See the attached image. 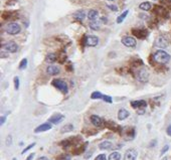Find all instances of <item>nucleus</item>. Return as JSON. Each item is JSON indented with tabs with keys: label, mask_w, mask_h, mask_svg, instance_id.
<instances>
[{
	"label": "nucleus",
	"mask_w": 171,
	"mask_h": 160,
	"mask_svg": "<svg viewBox=\"0 0 171 160\" xmlns=\"http://www.w3.org/2000/svg\"><path fill=\"white\" fill-rule=\"evenodd\" d=\"M153 59H154L155 62H159V64L165 65V64H167V62H170V59L171 58H170V56L166 53V51H164V50H157L154 53V56H153Z\"/></svg>",
	"instance_id": "obj_1"
},
{
	"label": "nucleus",
	"mask_w": 171,
	"mask_h": 160,
	"mask_svg": "<svg viewBox=\"0 0 171 160\" xmlns=\"http://www.w3.org/2000/svg\"><path fill=\"white\" fill-rule=\"evenodd\" d=\"M82 141V139L80 138L79 136H76V137H71V138H68V139H65L63 140L62 142L60 143V145L62 146L63 148H68L72 145H77L78 143Z\"/></svg>",
	"instance_id": "obj_2"
},
{
	"label": "nucleus",
	"mask_w": 171,
	"mask_h": 160,
	"mask_svg": "<svg viewBox=\"0 0 171 160\" xmlns=\"http://www.w3.org/2000/svg\"><path fill=\"white\" fill-rule=\"evenodd\" d=\"M20 30H21L20 25L15 23V22H11V23L7 24L6 27H5V31H6L8 34H11V35H15V34L19 33Z\"/></svg>",
	"instance_id": "obj_3"
},
{
	"label": "nucleus",
	"mask_w": 171,
	"mask_h": 160,
	"mask_svg": "<svg viewBox=\"0 0 171 160\" xmlns=\"http://www.w3.org/2000/svg\"><path fill=\"white\" fill-rule=\"evenodd\" d=\"M137 80L140 83H142V84L147 83L149 80V72L146 68H141V70H139L137 73Z\"/></svg>",
	"instance_id": "obj_4"
},
{
	"label": "nucleus",
	"mask_w": 171,
	"mask_h": 160,
	"mask_svg": "<svg viewBox=\"0 0 171 160\" xmlns=\"http://www.w3.org/2000/svg\"><path fill=\"white\" fill-rule=\"evenodd\" d=\"M53 85L56 87V89H59L62 93L63 94H66L68 93V85H66V83L65 81H63V80H53Z\"/></svg>",
	"instance_id": "obj_5"
},
{
	"label": "nucleus",
	"mask_w": 171,
	"mask_h": 160,
	"mask_svg": "<svg viewBox=\"0 0 171 160\" xmlns=\"http://www.w3.org/2000/svg\"><path fill=\"white\" fill-rule=\"evenodd\" d=\"M2 48L5 50L6 51H8V53H14L18 50V45H17L14 41H8L5 44L2 45Z\"/></svg>",
	"instance_id": "obj_6"
},
{
	"label": "nucleus",
	"mask_w": 171,
	"mask_h": 160,
	"mask_svg": "<svg viewBox=\"0 0 171 160\" xmlns=\"http://www.w3.org/2000/svg\"><path fill=\"white\" fill-rule=\"evenodd\" d=\"M122 44H123L125 47H136V39L132 36H129V35H126L124 38H122Z\"/></svg>",
	"instance_id": "obj_7"
},
{
	"label": "nucleus",
	"mask_w": 171,
	"mask_h": 160,
	"mask_svg": "<svg viewBox=\"0 0 171 160\" xmlns=\"http://www.w3.org/2000/svg\"><path fill=\"white\" fill-rule=\"evenodd\" d=\"M90 119H91V122L92 124L94 125L95 127H98V128H102L105 126V123H104L103 119L99 117L98 115H92L90 117Z\"/></svg>",
	"instance_id": "obj_8"
},
{
	"label": "nucleus",
	"mask_w": 171,
	"mask_h": 160,
	"mask_svg": "<svg viewBox=\"0 0 171 160\" xmlns=\"http://www.w3.org/2000/svg\"><path fill=\"white\" fill-rule=\"evenodd\" d=\"M105 126H106V128H108V129L114 131V132H119L120 134L122 132V129H123L121 126H119L117 123H115L113 121H106L105 122Z\"/></svg>",
	"instance_id": "obj_9"
},
{
	"label": "nucleus",
	"mask_w": 171,
	"mask_h": 160,
	"mask_svg": "<svg viewBox=\"0 0 171 160\" xmlns=\"http://www.w3.org/2000/svg\"><path fill=\"white\" fill-rule=\"evenodd\" d=\"M132 33L134 34L136 38L140 39H144L148 36V31L146 29H137V28H134V29H132Z\"/></svg>",
	"instance_id": "obj_10"
},
{
	"label": "nucleus",
	"mask_w": 171,
	"mask_h": 160,
	"mask_svg": "<svg viewBox=\"0 0 171 160\" xmlns=\"http://www.w3.org/2000/svg\"><path fill=\"white\" fill-rule=\"evenodd\" d=\"M155 47H160V48H165L168 47V41L165 36H159L155 41Z\"/></svg>",
	"instance_id": "obj_11"
},
{
	"label": "nucleus",
	"mask_w": 171,
	"mask_h": 160,
	"mask_svg": "<svg viewBox=\"0 0 171 160\" xmlns=\"http://www.w3.org/2000/svg\"><path fill=\"white\" fill-rule=\"evenodd\" d=\"M85 42L88 47H96V45H98V44H99V38L95 35H89L86 38Z\"/></svg>",
	"instance_id": "obj_12"
},
{
	"label": "nucleus",
	"mask_w": 171,
	"mask_h": 160,
	"mask_svg": "<svg viewBox=\"0 0 171 160\" xmlns=\"http://www.w3.org/2000/svg\"><path fill=\"white\" fill-rule=\"evenodd\" d=\"M63 120H65V116L62 115V114H56V115L51 116L50 119H48V122L51 123V124L57 125L60 123H62Z\"/></svg>",
	"instance_id": "obj_13"
},
{
	"label": "nucleus",
	"mask_w": 171,
	"mask_h": 160,
	"mask_svg": "<svg viewBox=\"0 0 171 160\" xmlns=\"http://www.w3.org/2000/svg\"><path fill=\"white\" fill-rule=\"evenodd\" d=\"M124 134L128 139H133L135 137V128H123L121 132V135Z\"/></svg>",
	"instance_id": "obj_14"
},
{
	"label": "nucleus",
	"mask_w": 171,
	"mask_h": 160,
	"mask_svg": "<svg viewBox=\"0 0 171 160\" xmlns=\"http://www.w3.org/2000/svg\"><path fill=\"white\" fill-rule=\"evenodd\" d=\"M138 156V152L135 149H129L125 153L124 156V160H136Z\"/></svg>",
	"instance_id": "obj_15"
},
{
	"label": "nucleus",
	"mask_w": 171,
	"mask_h": 160,
	"mask_svg": "<svg viewBox=\"0 0 171 160\" xmlns=\"http://www.w3.org/2000/svg\"><path fill=\"white\" fill-rule=\"evenodd\" d=\"M88 142H85L84 144L82 145H79L78 147H75L74 149H72V154L74 155H80V154L84 153L87 149V146H88Z\"/></svg>",
	"instance_id": "obj_16"
},
{
	"label": "nucleus",
	"mask_w": 171,
	"mask_h": 160,
	"mask_svg": "<svg viewBox=\"0 0 171 160\" xmlns=\"http://www.w3.org/2000/svg\"><path fill=\"white\" fill-rule=\"evenodd\" d=\"M51 129V124L50 122L48 123H43V124L39 125L38 127L35 128L34 132L35 133H40V132H45V131H48Z\"/></svg>",
	"instance_id": "obj_17"
},
{
	"label": "nucleus",
	"mask_w": 171,
	"mask_h": 160,
	"mask_svg": "<svg viewBox=\"0 0 171 160\" xmlns=\"http://www.w3.org/2000/svg\"><path fill=\"white\" fill-rule=\"evenodd\" d=\"M131 106L134 109H141V108H146L147 103L144 100H139V101H132Z\"/></svg>",
	"instance_id": "obj_18"
},
{
	"label": "nucleus",
	"mask_w": 171,
	"mask_h": 160,
	"mask_svg": "<svg viewBox=\"0 0 171 160\" xmlns=\"http://www.w3.org/2000/svg\"><path fill=\"white\" fill-rule=\"evenodd\" d=\"M60 72V68L59 67H56V65H50V67H47V68H46V73L50 76L59 75Z\"/></svg>",
	"instance_id": "obj_19"
},
{
	"label": "nucleus",
	"mask_w": 171,
	"mask_h": 160,
	"mask_svg": "<svg viewBox=\"0 0 171 160\" xmlns=\"http://www.w3.org/2000/svg\"><path fill=\"white\" fill-rule=\"evenodd\" d=\"M129 115H130V113L126 109H121V110H119V112H118V119L120 120V121H123V120L128 118Z\"/></svg>",
	"instance_id": "obj_20"
},
{
	"label": "nucleus",
	"mask_w": 171,
	"mask_h": 160,
	"mask_svg": "<svg viewBox=\"0 0 171 160\" xmlns=\"http://www.w3.org/2000/svg\"><path fill=\"white\" fill-rule=\"evenodd\" d=\"M86 17V13L84 10H79L74 14V18L78 21H83Z\"/></svg>",
	"instance_id": "obj_21"
},
{
	"label": "nucleus",
	"mask_w": 171,
	"mask_h": 160,
	"mask_svg": "<svg viewBox=\"0 0 171 160\" xmlns=\"http://www.w3.org/2000/svg\"><path fill=\"white\" fill-rule=\"evenodd\" d=\"M112 147H113V144L112 142L110 141H104L99 144V148L101 150H110L112 149Z\"/></svg>",
	"instance_id": "obj_22"
},
{
	"label": "nucleus",
	"mask_w": 171,
	"mask_h": 160,
	"mask_svg": "<svg viewBox=\"0 0 171 160\" xmlns=\"http://www.w3.org/2000/svg\"><path fill=\"white\" fill-rule=\"evenodd\" d=\"M98 16H99V12H98L97 10L95 9H91L89 11L88 13V17L90 20H96V19L98 18Z\"/></svg>",
	"instance_id": "obj_23"
},
{
	"label": "nucleus",
	"mask_w": 171,
	"mask_h": 160,
	"mask_svg": "<svg viewBox=\"0 0 171 160\" xmlns=\"http://www.w3.org/2000/svg\"><path fill=\"white\" fill-rule=\"evenodd\" d=\"M151 7H152V5L150 2L148 1H145V2H142V3L139 5V8H140L141 10H144V11H148L151 9Z\"/></svg>",
	"instance_id": "obj_24"
},
{
	"label": "nucleus",
	"mask_w": 171,
	"mask_h": 160,
	"mask_svg": "<svg viewBox=\"0 0 171 160\" xmlns=\"http://www.w3.org/2000/svg\"><path fill=\"white\" fill-rule=\"evenodd\" d=\"M155 12L159 14V15H162V16H167L168 14H167V11L164 9L163 7H161V6H156L155 7Z\"/></svg>",
	"instance_id": "obj_25"
},
{
	"label": "nucleus",
	"mask_w": 171,
	"mask_h": 160,
	"mask_svg": "<svg viewBox=\"0 0 171 160\" xmlns=\"http://www.w3.org/2000/svg\"><path fill=\"white\" fill-rule=\"evenodd\" d=\"M72 130H74V125H72V124H66L62 128L60 132H62V133H68V132H72Z\"/></svg>",
	"instance_id": "obj_26"
},
{
	"label": "nucleus",
	"mask_w": 171,
	"mask_h": 160,
	"mask_svg": "<svg viewBox=\"0 0 171 160\" xmlns=\"http://www.w3.org/2000/svg\"><path fill=\"white\" fill-rule=\"evenodd\" d=\"M90 27H91L93 30H99L100 29V22H98L97 19H96V20H92L90 22Z\"/></svg>",
	"instance_id": "obj_27"
},
{
	"label": "nucleus",
	"mask_w": 171,
	"mask_h": 160,
	"mask_svg": "<svg viewBox=\"0 0 171 160\" xmlns=\"http://www.w3.org/2000/svg\"><path fill=\"white\" fill-rule=\"evenodd\" d=\"M56 56L54 55V53H50V55H47L46 56V58H45V61L47 62H50V64H53V62H54L56 61Z\"/></svg>",
	"instance_id": "obj_28"
},
{
	"label": "nucleus",
	"mask_w": 171,
	"mask_h": 160,
	"mask_svg": "<svg viewBox=\"0 0 171 160\" xmlns=\"http://www.w3.org/2000/svg\"><path fill=\"white\" fill-rule=\"evenodd\" d=\"M128 13H129V10H125V11H124V12L122 13L121 15L117 18V23H122V22L124 21V19H125L126 17H127V15H128Z\"/></svg>",
	"instance_id": "obj_29"
},
{
	"label": "nucleus",
	"mask_w": 171,
	"mask_h": 160,
	"mask_svg": "<svg viewBox=\"0 0 171 160\" xmlns=\"http://www.w3.org/2000/svg\"><path fill=\"white\" fill-rule=\"evenodd\" d=\"M109 160H121V154L117 152V151H116V152H113L110 154Z\"/></svg>",
	"instance_id": "obj_30"
},
{
	"label": "nucleus",
	"mask_w": 171,
	"mask_h": 160,
	"mask_svg": "<svg viewBox=\"0 0 171 160\" xmlns=\"http://www.w3.org/2000/svg\"><path fill=\"white\" fill-rule=\"evenodd\" d=\"M103 97H104L103 94H102V93H100V92H98V91H96V92L92 93V95H91V98H92L93 100L103 99Z\"/></svg>",
	"instance_id": "obj_31"
},
{
	"label": "nucleus",
	"mask_w": 171,
	"mask_h": 160,
	"mask_svg": "<svg viewBox=\"0 0 171 160\" xmlns=\"http://www.w3.org/2000/svg\"><path fill=\"white\" fill-rule=\"evenodd\" d=\"M71 159L72 157L71 155H69V154H62V155L56 157V160H71Z\"/></svg>",
	"instance_id": "obj_32"
},
{
	"label": "nucleus",
	"mask_w": 171,
	"mask_h": 160,
	"mask_svg": "<svg viewBox=\"0 0 171 160\" xmlns=\"http://www.w3.org/2000/svg\"><path fill=\"white\" fill-rule=\"evenodd\" d=\"M26 65H27V59H23L19 64V70L20 71L24 70V68H26Z\"/></svg>",
	"instance_id": "obj_33"
},
{
	"label": "nucleus",
	"mask_w": 171,
	"mask_h": 160,
	"mask_svg": "<svg viewBox=\"0 0 171 160\" xmlns=\"http://www.w3.org/2000/svg\"><path fill=\"white\" fill-rule=\"evenodd\" d=\"M132 67H139V65H143V62L141 61L140 59H136L134 62H131Z\"/></svg>",
	"instance_id": "obj_34"
},
{
	"label": "nucleus",
	"mask_w": 171,
	"mask_h": 160,
	"mask_svg": "<svg viewBox=\"0 0 171 160\" xmlns=\"http://www.w3.org/2000/svg\"><path fill=\"white\" fill-rule=\"evenodd\" d=\"M14 89H15L16 91H18V89H19V78L18 77H15V78H14Z\"/></svg>",
	"instance_id": "obj_35"
},
{
	"label": "nucleus",
	"mask_w": 171,
	"mask_h": 160,
	"mask_svg": "<svg viewBox=\"0 0 171 160\" xmlns=\"http://www.w3.org/2000/svg\"><path fill=\"white\" fill-rule=\"evenodd\" d=\"M34 146H35V143H34V142H33V143H31V144H29V145H28V146H27L26 148H24V149H23V150H22V154L26 153V152H27V151H28V150H30V149H31V148H32V147H34Z\"/></svg>",
	"instance_id": "obj_36"
},
{
	"label": "nucleus",
	"mask_w": 171,
	"mask_h": 160,
	"mask_svg": "<svg viewBox=\"0 0 171 160\" xmlns=\"http://www.w3.org/2000/svg\"><path fill=\"white\" fill-rule=\"evenodd\" d=\"M103 100H104L105 102H107V103H110V104H111V103L113 102V100H112L111 97H110V96H106V95H104Z\"/></svg>",
	"instance_id": "obj_37"
},
{
	"label": "nucleus",
	"mask_w": 171,
	"mask_h": 160,
	"mask_svg": "<svg viewBox=\"0 0 171 160\" xmlns=\"http://www.w3.org/2000/svg\"><path fill=\"white\" fill-rule=\"evenodd\" d=\"M95 160H107V157L105 154H100V155H98L96 157Z\"/></svg>",
	"instance_id": "obj_38"
},
{
	"label": "nucleus",
	"mask_w": 171,
	"mask_h": 160,
	"mask_svg": "<svg viewBox=\"0 0 171 160\" xmlns=\"http://www.w3.org/2000/svg\"><path fill=\"white\" fill-rule=\"evenodd\" d=\"M11 144H12V137L9 135V136H7V138H6V145L7 146H10Z\"/></svg>",
	"instance_id": "obj_39"
},
{
	"label": "nucleus",
	"mask_w": 171,
	"mask_h": 160,
	"mask_svg": "<svg viewBox=\"0 0 171 160\" xmlns=\"http://www.w3.org/2000/svg\"><path fill=\"white\" fill-rule=\"evenodd\" d=\"M107 7L110 8V9L113 10V11H118V7L116 6V5H113V4H108V5H107Z\"/></svg>",
	"instance_id": "obj_40"
},
{
	"label": "nucleus",
	"mask_w": 171,
	"mask_h": 160,
	"mask_svg": "<svg viewBox=\"0 0 171 160\" xmlns=\"http://www.w3.org/2000/svg\"><path fill=\"white\" fill-rule=\"evenodd\" d=\"M168 149H169V146H168V145H165V146L162 148V150H161V155L165 154V152H167Z\"/></svg>",
	"instance_id": "obj_41"
},
{
	"label": "nucleus",
	"mask_w": 171,
	"mask_h": 160,
	"mask_svg": "<svg viewBox=\"0 0 171 160\" xmlns=\"http://www.w3.org/2000/svg\"><path fill=\"white\" fill-rule=\"evenodd\" d=\"M5 120H6V116H2L1 119H0V124L3 125L4 123H5Z\"/></svg>",
	"instance_id": "obj_42"
},
{
	"label": "nucleus",
	"mask_w": 171,
	"mask_h": 160,
	"mask_svg": "<svg viewBox=\"0 0 171 160\" xmlns=\"http://www.w3.org/2000/svg\"><path fill=\"white\" fill-rule=\"evenodd\" d=\"M144 113H145L144 108H141V109H138V114H139V115H143Z\"/></svg>",
	"instance_id": "obj_43"
},
{
	"label": "nucleus",
	"mask_w": 171,
	"mask_h": 160,
	"mask_svg": "<svg viewBox=\"0 0 171 160\" xmlns=\"http://www.w3.org/2000/svg\"><path fill=\"white\" fill-rule=\"evenodd\" d=\"M34 155H35V154H34V153H31V154H30V155H29V156H28V157H27V158H26V159H25V160H32V159H33V157H34Z\"/></svg>",
	"instance_id": "obj_44"
},
{
	"label": "nucleus",
	"mask_w": 171,
	"mask_h": 160,
	"mask_svg": "<svg viewBox=\"0 0 171 160\" xmlns=\"http://www.w3.org/2000/svg\"><path fill=\"white\" fill-rule=\"evenodd\" d=\"M166 132H167V134L169 136H171V125L170 126H168V128H167V130H166Z\"/></svg>",
	"instance_id": "obj_45"
},
{
	"label": "nucleus",
	"mask_w": 171,
	"mask_h": 160,
	"mask_svg": "<svg viewBox=\"0 0 171 160\" xmlns=\"http://www.w3.org/2000/svg\"><path fill=\"white\" fill-rule=\"evenodd\" d=\"M37 160H50V159H48L47 157H45V156H40V157L37 158Z\"/></svg>",
	"instance_id": "obj_46"
},
{
	"label": "nucleus",
	"mask_w": 171,
	"mask_h": 160,
	"mask_svg": "<svg viewBox=\"0 0 171 160\" xmlns=\"http://www.w3.org/2000/svg\"><path fill=\"white\" fill-rule=\"evenodd\" d=\"M157 143V141H156V140H153V141L151 142V143H150V145H149V147H153V146H155V144Z\"/></svg>",
	"instance_id": "obj_47"
},
{
	"label": "nucleus",
	"mask_w": 171,
	"mask_h": 160,
	"mask_svg": "<svg viewBox=\"0 0 171 160\" xmlns=\"http://www.w3.org/2000/svg\"><path fill=\"white\" fill-rule=\"evenodd\" d=\"M92 152H93V151H91V152H88V154L85 155V158H89V157H91L92 156Z\"/></svg>",
	"instance_id": "obj_48"
},
{
	"label": "nucleus",
	"mask_w": 171,
	"mask_h": 160,
	"mask_svg": "<svg viewBox=\"0 0 171 160\" xmlns=\"http://www.w3.org/2000/svg\"><path fill=\"white\" fill-rule=\"evenodd\" d=\"M161 160H167V157H163V158H162Z\"/></svg>",
	"instance_id": "obj_49"
}]
</instances>
